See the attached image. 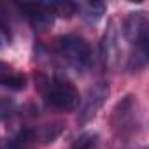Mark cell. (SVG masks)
Instances as JSON below:
<instances>
[{"label": "cell", "instance_id": "cell-1", "mask_svg": "<svg viewBox=\"0 0 149 149\" xmlns=\"http://www.w3.org/2000/svg\"><path fill=\"white\" fill-rule=\"evenodd\" d=\"M39 90L44 97V102L47 107L56 109V111H74L79 102V91L76 90L72 83L65 81V79H46L42 77L39 83Z\"/></svg>", "mask_w": 149, "mask_h": 149}, {"label": "cell", "instance_id": "cell-2", "mask_svg": "<svg viewBox=\"0 0 149 149\" xmlns=\"http://www.w3.org/2000/svg\"><path fill=\"white\" fill-rule=\"evenodd\" d=\"M56 53L77 72H83L91 67L93 61V51L90 42L81 35H61L56 39Z\"/></svg>", "mask_w": 149, "mask_h": 149}, {"label": "cell", "instance_id": "cell-3", "mask_svg": "<svg viewBox=\"0 0 149 149\" xmlns=\"http://www.w3.org/2000/svg\"><path fill=\"white\" fill-rule=\"evenodd\" d=\"M137 125H139V100L135 95H126L114 105L111 114V126L116 135L126 137L137 128Z\"/></svg>", "mask_w": 149, "mask_h": 149}, {"label": "cell", "instance_id": "cell-4", "mask_svg": "<svg viewBox=\"0 0 149 149\" xmlns=\"http://www.w3.org/2000/svg\"><path fill=\"white\" fill-rule=\"evenodd\" d=\"M109 93H111V88L105 81H98L95 83L84 95V98L79 102L81 104V109H79V116H77V123L83 126L86 125L88 121H91L98 111L104 107L105 100L109 98Z\"/></svg>", "mask_w": 149, "mask_h": 149}, {"label": "cell", "instance_id": "cell-5", "mask_svg": "<svg viewBox=\"0 0 149 149\" xmlns=\"http://www.w3.org/2000/svg\"><path fill=\"white\" fill-rule=\"evenodd\" d=\"M100 58H102L104 67L109 70L116 68L119 61V33H118V26L114 19L109 21L104 32V37L100 40Z\"/></svg>", "mask_w": 149, "mask_h": 149}, {"label": "cell", "instance_id": "cell-6", "mask_svg": "<svg viewBox=\"0 0 149 149\" xmlns=\"http://www.w3.org/2000/svg\"><path fill=\"white\" fill-rule=\"evenodd\" d=\"M25 18L28 19L30 26L35 32H46L47 28H51V25L54 23V14L49 7V4H18L16 6Z\"/></svg>", "mask_w": 149, "mask_h": 149}, {"label": "cell", "instance_id": "cell-7", "mask_svg": "<svg viewBox=\"0 0 149 149\" xmlns=\"http://www.w3.org/2000/svg\"><path fill=\"white\" fill-rule=\"evenodd\" d=\"M123 33H125V39L133 46L149 40V23L146 14L140 11L130 13L123 21Z\"/></svg>", "mask_w": 149, "mask_h": 149}, {"label": "cell", "instance_id": "cell-8", "mask_svg": "<svg viewBox=\"0 0 149 149\" xmlns=\"http://www.w3.org/2000/svg\"><path fill=\"white\" fill-rule=\"evenodd\" d=\"M0 84L14 91H21L26 88V76L18 72L14 67L7 65L6 61H0Z\"/></svg>", "mask_w": 149, "mask_h": 149}, {"label": "cell", "instance_id": "cell-9", "mask_svg": "<svg viewBox=\"0 0 149 149\" xmlns=\"http://www.w3.org/2000/svg\"><path fill=\"white\" fill-rule=\"evenodd\" d=\"M147 60H149V40L140 42V44H137V46H135V51H132V54L128 56L126 70H128L130 74L140 72V70H144V68H146Z\"/></svg>", "mask_w": 149, "mask_h": 149}, {"label": "cell", "instance_id": "cell-10", "mask_svg": "<svg viewBox=\"0 0 149 149\" xmlns=\"http://www.w3.org/2000/svg\"><path fill=\"white\" fill-rule=\"evenodd\" d=\"M35 139H33V130L32 128H23L19 130L14 137L11 139H4L2 142V149H30L33 146Z\"/></svg>", "mask_w": 149, "mask_h": 149}, {"label": "cell", "instance_id": "cell-11", "mask_svg": "<svg viewBox=\"0 0 149 149\" xmlns=\"http://www.w3.org/2000/svg\"><path fill=\"white\" fill-rule=\"evenodd\" d=\"M61 132H63V123H47L33 130V139L35 142H40L46 146V144L54 142L61 135Z\"/></svg>", "mask_w": 149, "mask_h": 149}, {"label": "cell", "instance_id": "cell-12", "mask_svg": "<svg viewBox=\"0 0 149 149\" xmlns=\"http://www.w3.org/2000/svg\"><path fill=\"white\" fill-rule=\"evenodd\" d=\"M77 11L81 13V16L88 21V23H97L104 14H105V4L104 2H83L77 4Z\"/></svg>", "mask_w": 149, "mask_h": 149}, {"label": "cell", "instance_id": "cell-13", "mask_svg": "<svg viewBox=\"0 0 149 149\" xmlns=\"http://www.w3.org/2000/svg\"><path fill=\"white\" fill-rule=\"evenodd\" d=\"M98 144V133H83L72 142V149H95Z\"/></svg>", "mask_w": 149, "mask_h": 149}, {"label": "cell", "instance_id": "cell-14", "mask_svg": "<svg viewBox=\"0 0 149 149\" xmlns=\"http://www.w3.org/2000/svg\"><path fill=\"white\" fill-rule=\"evenodd\" d=\"M51 11L54 16L60 18H70L72 14L77 13V4H72V2H58V4H49Z\"/></svg>", "mask_w": 149, "mask_h": 149}, {"label": "cell", "instance_id": "cell-15", "mask_svg": "<svg viewBox=\"0 0 149 149\" xmlns=\"http://www.w3.org/2000/svg\"><path fill=\"white\" fill-rule=\"evenodd\" d=\"M16 111V102L9 97H0V121L11 118Z\"/></svg>", "mask_w": 149, "mask_h": 149}, {"label": "cell", "instance_id": "cell-16", "mask_svg": "<svg viewBox=\"0 0 149 149\" xmlns=\"http://www.w3.org/2000/svg\"><path fill=\"white\" fill-rule=\"evenodd\" d=\"M139 149H147V147H139Z\"/></svg>", "mask_w": 149, "mask_h": 149}]
</instances>
